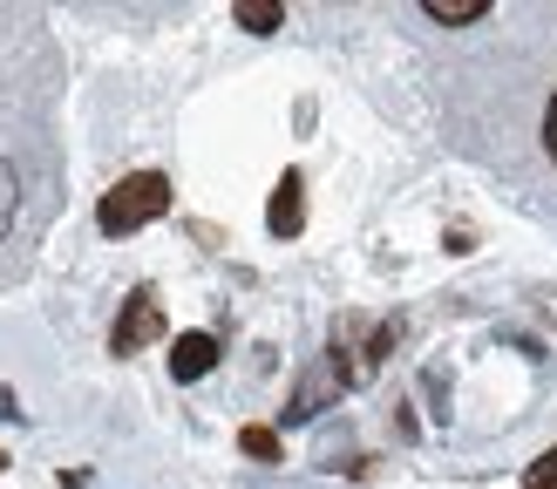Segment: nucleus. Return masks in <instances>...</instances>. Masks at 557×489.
I'll list each match as a JSON object with an SVG mask.
<instances>
[{
  "label": "nucleus",
  "mask_w": 557,
  "mask_h": 489,
  "mask_svg": "<svg viewBox=\"0 0 557 489\" xmlns=\"http://www.w3.org/2000/svg\"><path fill=\"white\" fill-rule=\"evenodd\" d=\"M232 21L245 27V35H272V27L286 21V8H278V0H238V8H232Z\"/></svg>",
  "instance_id": "6"
},
{
  "label": "nucleus",
  "mask_w": 557,
  "mask_h": 489,
  "mask_svg": "<svg viewBox=\"0 0 557 489\" xmlns=\"http://www.w3.org/2000/svg\"><path fill=\"white\" fill-rule=\"evenodd\" d=\"M523 489H557V476H531V482H523Z\"/></svg>",
  "instance_id": "10"
},
{
  "label": "nucleus",
  "mask_w": 557,
  "mask_h": 489,
  "mask_svg": "<svg viewBox=\"0 0 557 489\" xmlns=\"http://www.w3.org/2000/svg\"><path fill=\"white\" fill-rule=\"evenodd\" d=\"M163 211H171V177H163V171H136V177H123V184L96 204V225H102L109 238H129V231L157 225Z\"/></svg>",
  "instance_id": "1"
},
{
  "label": "nucleus",
  "mask_w": 557,
  "mask_h": 489,
  "mask_svg": "<svg viewBox=\"0 0 557 489\" xmlns=\"http://www.w3.org/2000/svg\"><path fill=\"white\" fill-rule=\"evenodd\" d=\"M422 14L442 21V27H469V21L490 14V0H422Z\"/></svg>",
  "instance_id": "5"
},
{
  "label": "nucleus",
  "mask_w": 557,
  "mask_h": 489,
  "mask_svg": "<svg viewBox=\"0 0 557 489\" xmlns=\"http://www.w3.org/2000/svg\"><path fill=\"white\" fill-rule=\"evenodd\" d=\"M211 367H218V340L211 334H177L171 340V374L177 380H205Z\"/></svg>",
  "instance_id": "4"
},
{
  "label": "nucleus",
  "mask_w": 557,
  "mask_h": 489,
  "mask_svg": "<svg viewBox=\"0 0 557 489\" xmlns=\"http://www.w3.org/2000/svg\"><path fill=\"white\" fill-rule=\"evenodd\" d=\"M544 143H550V156H557V96H550V109H544Z\"/></svg>",
  "instance_id": "9"
},
{
  "label": "nucleus",
  "mask_w": 557,
  "mask_h": 489,
  "mask_svg": "<svg viewBox=\"0 0 557 489\" xmlns=\"http://www.w3.org/2000/svg\"><path fill=\"white\" fill-rule=\"evenodd\" d=\"M265 225H272L278 238H299V231H306V177H299V171L278 177L272 204H265Z\"/></svg>",
  "instance_id": "3"
},
{
  "label": "nucleus",
  "mask_w": 557,
  "mask_h": 489,
  "mask_svg": "<svg viewBox=\"0 0 557 489\" xmlns=\"http://www.w3.org/2000/svg\"><path fill=\"white\" fill-rule=\"evenodd\" d=\"M0 469H8V455H0Z\"/></svg>",
  "instance_id": "11"
},
{
  "label": "nucleus",
  "mask_w": 557,
  "mask_h": 489,
  "mask_svg": "<svg viewBox=\"0 0 557 489\" xmlns=\"http://www.w3.org/2000/svg\"><path fill=\"white\" fill-rule=\"evenodd\" d=\"M150 340H163V306H157L150 286H136V292L123 299L116 326H109V353H144Z\"/></svg>",
  "instance_id": "2"
},
{
  "label": "nucleus",
  "mask_w": 557,
  "mask_h": 489,
  "mask_svg": "<svg viewBox=\"0 0 557 489\" xmlns=\"http://www.w3.org/2000/svg\"><path fill=\"white\" fill-rule=\"evenodd\" d=\"M14 204H21V177L0 163V238H8V225H14Z\"/></svg>",
  "instance_id": "8"
},
{
  "label": "nucleus",
  "mask_w": 557,
  "mask_h": 489,
  "mask_svg": "<svg viewBox=\"0 0 557 489\" xmlns=\"http://www.w3.org/2000/svg\"><path fill=\"white\" fill-rule=\"evenodd\" d=\"M238 449L252 455V462H278V428H265V422H245V428H238Z\"/></svg>",
  "instance_id": "7"
}]
</instances>
